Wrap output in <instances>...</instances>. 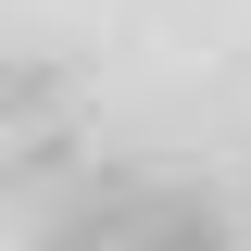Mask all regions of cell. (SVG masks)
Listing matches in <instances>:
<instances>
[{
    "label": "cell",
    "instance_id": "6da1fadb",
    "mask_svg": "<svg viewBox=\"0 0 251 251\" xmlns=\"http://www.w3.org/2000/svg\"><path fill=\"white\" fill-rule=\"evenodd\" d=\"M138 188H151V176H113V163L63 176V188H50V214H38V251H126V214H138Z\"/></svg>",
    "mask_w": 251,
    "mask_h": 251
},
{
    "label": "cell",
    "instance_id": "7a4b0ae2",
    "mask_svg": "<svg viewBox=\"0 0 251 251\" xmlns=\"http://www.w3.org/2000/svg\"><path fill=\"white\" fill-rule=\"evenodd\" d=\"M126 251H239V214H226L214 188H138Z\"/></svg>",
    "mask_w": 251,
    "mask_h": 251
},
{
    "label": "cell",
    "instance_id": "3957f363",
    "mask_svg": "<svg viewBox=\"0 0 251 251\" xmlns=\"http://www.w3.org/2000/svg\"><path fill=\"white\" fill-rule=\"evenodd\" d=\"M63 100H75V63H38V50H13V63H0V138L63 126Z\"/></svg>",
    "mask_w": 251,
    "mask_h": 251
},
{
    "label": "cell",
    "instance_id": "277c9868",
    "mask_svg": "<svg viewBox=\"0 0 251 251\" xmlns=\"http://www.w3.org/2000/svg\"><path fill=\"white\" fill-rule=\"evenodd\" d=\"M63 176H75L63 126H38V138H0V201H25V188H63Z\"/></svg>",
    "mask_w": 251,
    "mask_h": 251
}]
</instances>
